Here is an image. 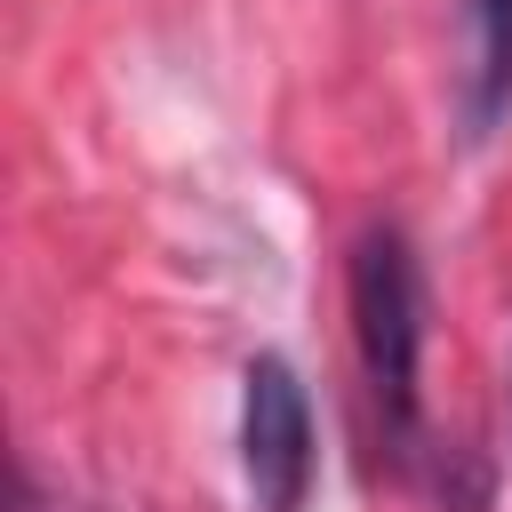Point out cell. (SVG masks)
Segmentation results:
<instances>
[{
  "instance_id": "obj_2",
  "label": "cell",
  "mask_w": 512,
  "mask_h": 512,
  "mask_svg": "<svg viewBox=\"0 0 512 512\" xmlns=\"http://www.w3.org/2000/svg\"><path fill=\"white\" fill-rule=\"evenodd\" d=\"M240 472L256 512H304L312 496V400L280 352H256L240 376Z\"/></svg>"
},
{
  "instance_id": "obj_3",
  "label": "cell",
  "mask_w": 512,
  "mask_h": 512,
  "mask_svg": "<svg viewBox=\"0 0 512 512\" xmlns=\"http://www.w3.org/2000/svg\"><path fill=\"white\" fill-rule=\"evenodd\" d=\"M456 120L472 144L496 136V120L512 112V0H456Z\"/></svg>"
},
{
  "instance_id": "obj_1",
  "label": "cell",
  "mask_w": 512,
  "mask_h": 512,
  "mask_svg": "<svg viewBox=\"0 0 512 512\" xmlns=\"http://www.w3.org/2000/svg\"><path fill=\"white\" fill-rule=\"evenodd\" d=\"M352 336H360V368L384 416V440L400 464L424 456V336H432V296H424V264L408 248L400 224H368L352 240Z\"/></svg>"
}]
</instances>
